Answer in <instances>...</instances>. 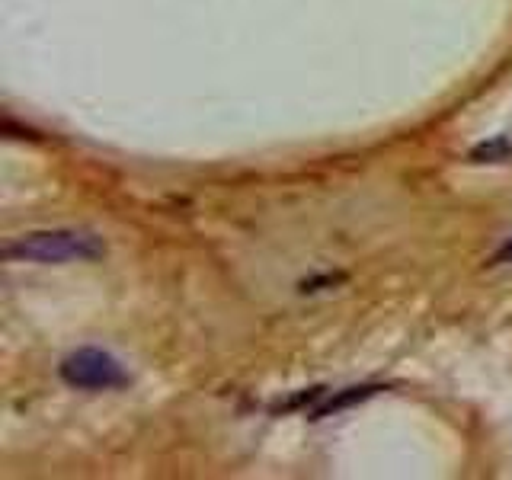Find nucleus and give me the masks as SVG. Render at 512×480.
<instances>
[{
	"label": "nucleus",
	"instance_id": "f257e3e1",
	"mask_svg": "<svg viewBox=\"0 0 512 480\" xmlns=\"http://www.w3.org/2000/svg\"><path fill=\"white\" fill-rule=\"evenodd\" d=\"M103 253L106 247L100 237L71 228L36 231L4 247L7 260H20V263H84V260H96Z\"/></svg>",
	"mask_w": 512,
	"mask_h": 480
},
{
	"label": "nucleus",
	"instance_id": "f03ea898",
	"mask_svg": "<svg viewBox=\"0 0 512 480\" xmlns=\"http://www.w3.org/2000/svg\"><path fill=\"white\" fill-rule=\"evenodd\" d=\"M61 378L64 384L80 391H112L128 384L125 368L116 356H109L103 349H77L61 362Z\"/></svg>",
	"mask_w": 512,
	"mask_h": 480
},
{
	"label": "nucleus",
	"instance_id": "7ed1b4c3",
	"mask_svg": "<svg viewBox=\"0 0 512 480\" xmlns=\"http://www.w3.org/2000/svg\"><path fill=\"white\" fill-rule=\"evenodd\" d=\"M509 154H512V144H509L506 138H496V141L480 144V148H474V151H471V157H474V160H506Z\"/></svg>",
	"mask_w": 512,
	"mask_h": 480
},
{
	"label": "nucleus",
	"instance_id": "20e7f679",
	"mask_svg": "<svg viewBox=\"0 0 512 480\" xmlns=\"http://www.w3.org/2000/svg\"><path fill=\"white\" fill-rule=\"evenodd\" d=\"M500 263H512V240H506V244L496 250L493 256V266H500Z\"/></svg>",
	"mask_w": 512,
	"mask_h": 480
}]
</instances>
